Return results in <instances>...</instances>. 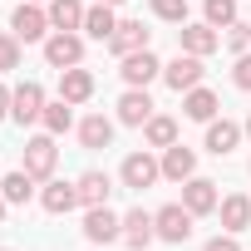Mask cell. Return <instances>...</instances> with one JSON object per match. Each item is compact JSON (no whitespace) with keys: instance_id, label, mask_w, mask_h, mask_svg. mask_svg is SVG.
Instances as JSON below:
<instances>
[{"instance_id":"cell-21","label":"cell","mask_w":251,"mask_h":251,"mask_svg":"<svg viewBox=\"0 0 251 251\" xmlns=\"http://www.w3.org/2000/svg\"><path fill=\"white\" fill-rule=\"evenodd\" d=\"M148 30H143V20H118V30H113V40H108V54H133V50H148Z\"/></svg>"},{"instance_id":"cell-20","label":"cell","mask_w":251,"mask_h":251,"mask_svg":"<svg viewBox=\"0 0 251 251\" xmlns=\"http://www.w3.org/2000/svg\"><path fill=\"white\" fill-rule=\"evenodd\" d=\"M74 182H79V207H103V202L113 197V177H108V173H99V168L79 173Z\"/></svg>"},{"instance_id":"cell-34","label":"cell","mask_w":251,"mask_h":251,"mask_svg":"<svg viewBox=\"0 0 251 251\" xmlns=\"http://www.w3.org/2000/svg\"><path fill=\"white\" fill-rule=\"evenodd\" d=\"M10 118V89H5V79H0V123Z\"/></svg>"},{"instance_id":"cell-40","label":"cell","mask_w":251,"mask_h":251,"mask_svg":"<svg viewBox=\"0 0 251 251\" xmlns=\"http://www.w3.org/2000/svg\"><path fill=\"white\" fill-rule=\"evenodd\" d=\"M246 173H251V163H246Z\"/></svg>"},{"instance_id":"cell-39","label":"cell","mask_w":251,"mask_h":251,"mask_svg":"<svg viewBox=\"0 0 251 251\" xmlns=\"http://www.w3.org/2000/svg\"><path fill=\"white\" fill-rule=\"evenodd\" d=\"M0 251H10V246H0Z\"/></svg>"},{"instance_id":"cell-6","label":"cell","mask_w":251,"mask_h":251,"mask_svg":"<svg viewBox=\"0 0 251 251\" xmlns=\"http://www.w3.org/2000/svg\"><path fill=\"white\" fill-rule=\"evenodd\" d=\"M192 212L182 207V202H168V207H158L153 212V226H158V241H168V246H182L187 236H192Z\"/></svg>"},{"instance_id":"cell-16","label":"cell","mask_w":251,"mask_h":251,"mask_svg":"<svg viewBox=\"0 0 251 251\" xmlns=\"http://www.w3.org/2000/svg\"><path fill=\"white\" fill-rule=\"evenodd\" d=\"M163 177H168V182H187V177H197V148H187L182 138H177L173 148H163Z\"/></svg>"},{"instance_id":"cell-10","label":"cell","mask_w":251,"mask_h":251,"mask_svg":"<svg viewBox=\"0 0 251 251\" xmlns=\"http://www.w3.org/2000/svg\"><path fill=\"white\" fill-rule=\"evenodd\" d=\"M202 74H207V69H202V59H197V54H182V50H177V59H168V64H163V84H168L173 94L197 89V84H202Z\"/></svg>"},{"instance_id":"cell-29","label":"cell","mask_w":251,"mask_h":251,"mask_svg":"<svg viewBox=\"0 0 251 251\" xmlns=\"http://www.w3.org/2000/svg\"><path fill=\"white\" fill-rule=\"evenodd\" d=\"M20 59H25V45L15 40V30H0V74L20 69Z\"/></svg>"},{"instance_id":"cell-2","label":"cell","mask_w":251,"mask_h":251,"mask_svg":"<svg viewBox=\"0 0 251 251\" xmlns=\"http://www.w3.org/2000/svg\"><path fill=\"white\" fill-rule=\"evenodd\" d=\"M118 182L128 187V192H148L153 182H163V158H153V148L128 153V158H123V168H118Z\"/></svg>"},{"instance_id":"cell-19","label":"cell","mask_w":251,"mask_h":251,"mask_svg":"<svg viewBox=\"0 0 251 251\" xmlns=\"http://www.w3.org/2000/svg\"><path fill=\"white\" fill-rule=\"evenodd\" d=\"M217 217H222V231H246L251 226V197L246 192H226L222 202H217Z\"/></svg>"},{"instance_id":"cell-3","label":"cell","mask_w":251,"mask_h":251,"mask_svg":"<svg viewBox=\"0 0 251 251\" xmlns=\"http://www.w3.org/2000/svg\"><path fill=\"white\" fill-rule=\"evenodd\" d=\"M45 84L40 79H25V84H15L10 89V118L20 123V128H30V123H40V113H45Z\"/></svg>"},{"instance_id":"cell-13","label":"cell","mask_w":251,"mask_h":251,"mask_svg":"<svg viewBox=\"0 0 251 251\" xmlns=\"http://www.w3.org/2000/svg\"><path fill=\"white\" fill-rule=\"evenodd\" d=\"M40 207H45L50 217H64V212H74V207H79V182L50 177V182L40 187Z\"/></svg>"},{"instance_id":"cell-4","label":"cell","mask_w":251,"mask_h":251,"mask_svg":"<svg viewBox=\"0 0 251 251\" xmlns=\"http://www.w3.org/2000/svg\"><path fill=\"white\" fill-rule=\"evenodd\" d=\"M40 50H45V64H50V69H74V64H84V35H79V30H54Z\"/></svg>"},{"instance_id":"cell-25","label":"cell","mask_w":251,"mask_h":251,"mask_svg":"<svg viewBox=\"0 0 251 251\" xmlns=\"http://www.w3.org/2000/svg\"><path fill=\"white\" fill-rule=\"evenodd\" d=\"M143 143H148V148H173V143H177V118H173V113H153V118L143 123Z\"/></svg>"},{"instance_id":"cell-24","label":"cell","mask_w":251,"mask_h":251,"mask_svg":"<svg viewBox=\"0 0 251 251\" xmlns=\"http://www.w3.org/2000/svg\"><path fill=\"white\" fill-rule=\"evenodd\" d=\"M40 128H45V133H54V138H59V133H69V128H79V123H74V103H69V99H50V103H45V113H40Z\"/></svg>"},{"instance_id":"cell-33","label":"cell","mask_w":251,"mask_h":251,"mask_svg":"<svg viewBox=\"0 0 251 251\" xmlns=\"http://www.w3.org/2000/svg\"><path fill=\"white\" fill-rule=\"evenodd\" d=\"M202 251H241V241H236V231H217Z\"/></svg>"},{"instance_id":"cell-11","label":"cell","mask_w":251,"mask_h":251,"mask_svg":"<svg viewBox=\"0 0 251 251\" xmlns=\"http://www.w3.org/2000/svg\"><path fill=\"white\" fill-rule=\"evenodd\" d=\"M217 202H222V192H217V182H212V177H202V173H197V177H187V182H182V207H187L192 217H212V212H217Z\"/></svg>"},{"instance_id":"cell-38","label":"cell","mask_w":251,"mask_h":251,"mask_svg":"<svg viewBox=\"0 0 251 251\" xmlns=\"http://www.w3.org/2000/svg\"><path fill=\"white\" fill-rule=\"evenodd\" d=\"M40 5H50V0H40Z\"/></svg>"},{"instance_id":"cell-14","label":"cell","mask_w":251,"mask_h":251,"mask_svg":"<svg viewBox=\"0 0 251 251\" xmlns=\"http://www.w3.org/2000/svg\"><path fill=\"white\" fill-rule=\"evenodd\" d=\"M241 138H246V133H241V123H231V118H212V123H207L202 148H207L212 158H226V153H236Z\"/></svg>"},{"instance_id":"cell-31","label":"cell","mask_w":251,"mask_h":251,"mask_svg":"<svg viewBox=\"0 0 251 251\" xmlns=\"http://www.w3.org/2000/svg\"><path fill=\"white\" fill-rule=\"evenodd\" d=\"M222 40H226V50H231V54H246V50H251V25H246V20H236V25H226V35H222Z\"/></svg>"},{"instance_id":"cell-26","label":"cell","mask_w":251,"mask_h":251,"mask_svg":"<svg viewBox=\"0 0 251 251\" xmlns=\"http://www.w3.org/2000/svg\"><path fill=\"white\" fill-rule=\"evenodd\" d=\"M45 10H50V25L54 30H84V10L89 5H84V0H50Z\"/></svg>"},{"instance_id":"cell-1","label":"cell","mask_w":251,"mask_h":251,"mask_svg":"<svg viewBox=\"0 0 251 251\" xmlns=\"http://www.w3.org/2000/svg\"><path fill=\"white\" fill-rule=\"evenodd\" d=\"M10 30H15V40H20V45H45V40L54 35L50 10L40 5V0H20L15 15H10Z\"/></svg>"},{"instance_id":"cell-37","label":"cell","mask_w":251,"mask_h":251,"mask_svg":"<svg viewBox=\"0 0 251 251\" xmlns=\"http://www.w3.org/2000/svg\"><path fill=\"white\" fill-rule=\"evenodd\" d=\"M103 5H123V0H103Z\"/></svg>"},{"instance_id":"cell-35","label":"cell","mask_w":251,"mask_h":251,"mask_svg":"<svg viewBox=\"0 0 251 251\" xmlns=\"http://www.w3.org/2000/svg\"><path fill=\"white\" fill-rule=\"evenodd\" d=\"M5 212H10V202H5V192H0V222H5Z\"/></svg>"},{"instance_id":"cell-8","label":"cell","mask_w":251,"mask_h":251,"mask_svg":"<svg viewBox=\"0 0 251 251\" xmlns=\"http://www.w3.org/2000/svg\"><path fill=\"white\" fill-rule=\"evenodd\" d=\"M177 50H182V54L207 59V54H217V50H222V30H212L207 20H187V25H177Z\"/></svg>"},{"instance_id":"cell-32","label":"cell","mask_w":251,"mask_h":251,"mask_svg":"<svg viewBox=\"0 0 251 251\" xmlns=\"http://www.w3.org/2000/svg\"><path fill=\"white\" fill-rule=\"evenodd\" d=\"M231 84H236L241 94H251V50L236 54V64H231Z\"/></svg>"},{"instance_id":"cell-12","label":"cell","mask_w":251,"mask_h":251,"mask_svg":"<svg viewBox=\"0 0 251 251\" xmlns=\"http://www.w3.org/2000/svg\"><path fill=\"white\" fill-rule=\"evenodd\" d=\"M153 113H158V103H153V94H148V89H123V94H118V123H128V128H143Z\"/></svg>"},{"instance_id":"cell-30","label":"cell","mask_w":251,"mask_h":251,"mask_svg":"<svg viewBox=\"0 0 251 251\" xmlns=\"http://www.w3.org/2000/svg\"><path fill=\"white\" fill-rule=\"evenodd\" d=\"M153 15L168 20V25H187V0H148Z\"/></svg>"},{"instance_id":"cell-23","label":"cell","mask_w":251,"mask_h":251,"mask_svg":"<svg viewBox=\"0 0 251 251\" xmlns=\"http://www.w3.org/2000/svg\"><path fill=\"white\" fill-rule=\"evenodd\" d=\"M79 143H84L89 153L108 148V143H113V118H103V113H84V118H79Z\"/></svg>"},{"instance_id":"cell-17","label":"cell","mask_w":251,"mask_h":251,"mask_svg":"<svg viewBox=\"0 0 251 251\" xmlns=\"http://www.w3.org/2000/svg\"><path fill=\"white\" fill-rule=\"evenodd\" d=\"M123 241H128L133 251H148L158 241V226H153V212L133 207V212H123Z\"/></svg>"},{"instance_id":"cell-5","label":"cell","mask_w":251,"mask_h":251,"mask_svg":"<svg viewBox=\"0 0 251 251\" xmlns=\"http://www.w3.org/2000/svg\"><path fill=\"white\" fill-rule=\"evenodd\" d=\"M54 168H59L54 133H35V138H25V173H30L35 182H50V177H54Z\"/></svg>"},{"instance_id":"cell-36","label":"cell","mask_w":251,"mask_h":251,"mask_svg":"<svg viewBox=\"0 0 251 251\" xmlns=\"http://www.w3.org/2000/svg\"><path fill=\"white\" fill-rule=\"evenodd\" d=\"M241 133H246V138H251V113H246V123H241Z\"/></svg>"},{"instance_id":"cell-18","label":"cell","mask_w":251,"mask_h":251,"mask_svg":"<svg viewBox=\"0 0 251 251\" xmlns=\"http://www.w3.org/2000/svg\"><path fill=\"white\" fill-rule=\"evenodd\" d=\"M118 5H103V0H94V5L84 10V40H99V45H108L113 40V30H118V15H113Z\"/></svg>"},{"instance_id":"cell-15","label":"cell","mask_w":251,"mask_h":251,"mask_svg":"<svg viewBox=\"0 0 251 251\" xmlns=\"http://www.w3.org/2000/svg\"><path fill=\"white\" fill-rule=\"evenodd\" d=\"M94 69H84V64H74V69H59V99H69L74 108L79 103H89L94 99Z\"/></svg>"},{"instance_id":"cell-9","label":"cell","mask_w":251,"mask_h":251,"mask_svg":"<svg viewBox=\"0 0 251 251\" xmlns=\"http://www.w3.org/2000/svg\"><path fill=\"white\" fill-rule=\"evenodd\" d=\"M84 236H89L94 246L123 241V217H118V212H108V202H103V207H84Z\"/></svg>"},{"instance_id":"cell-27","label":"cell","mask_w":251,"mask_h":251,"mask_svg":"<svg viewBox=\"0 0 251 251\" xmlns=\"http://www.w3.org/2000/svg\"><path fill=\"white\" fill-rule=\"evenodd\" d=\"M0 192H5V202H10V207H25V202L35 197V177H30L25 168H15V173L0 177Z\"/></svg>"},{"instance_id":"cell-28","label":"cell","mask_w":251,"mask_h":251,"mask_svg":"<svg viewBox=\"0 0 251 251\" xmlns=\"http://www.w3.org/2000/svg\"><path fill=\"white\" fill-rule=\"evenodd\" d=\"M202 20H207L212 30L236 25V20H241V0H202Z\"/></svg>"},{"instance_id":"cell-7","label":"cell","mask_w":251,"mask_h":251,"mask_svg":"<svg viewBox=\"0 0 251 251\" xmlns=\"http://www.w3.org/2000/svg\"><path fill=\"white\" fill-rule=\"evenodd\" d=\"M118 74H123L128 89H148L153 79H163V59H158L153 50H133V54L118 59Z\"/></svg>"},{"instance_id":"cell-22","label":"cell","mask_w":251,"mask_h":251,"mask_svg":"<svg viewBox=\"0 0 251 251\" xmlns=\"http://www.w3.org/2000/svg\"><path fill=\"white\" fill-rule=\"evenodd\" d=\"M217 108H222V99H217L207 84H197V89H187V94H182V113H187L192 123H212V118H217Z\"/></svg>"}]
</instances>
